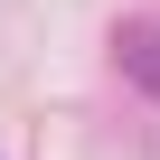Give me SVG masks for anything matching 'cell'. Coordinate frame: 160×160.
<instances>
[{
	"instance_id": "1",
	"label": "cell",
	"mask_w": 160,
	"mask_h": 160,
	"mask_svg": "<svg viewBox=\"0 0 160 160\" xmlns=\"http://www.w3.org/2000/svg\"><path fill=\"white\" fill-rule=\"evenodd\" d=\"M122 66H132V85L160 94V28H132V38H122Z\"/></svg>"
}]
</instances>
